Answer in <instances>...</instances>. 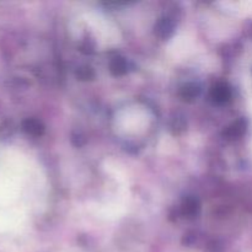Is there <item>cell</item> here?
<instances>
[{
  "instance_id": "1",
  "label": "cell",
  "mask_w": 252,
  "mask_h": 252,
  "mask_svg": "<svg viewBox=\"0 0 252 252\" xmlns=\"http://www.w3.org/2000/svg\"><path fill=\"white\" fill-rule=\"evenodd\" d=\"M155 34H157L159 38L166 39L169 37H171V34L175 31V22L174 20L170 19V17L164 16L159 20V21L155 24Z\"/></svg>"
},
{
  "instance_id": "2",
  "label": "cell",
  "mask_w": 252,
  "mask_h": 252,
  "mask_svg": "<svg viewBox=\"0 0 252 252\" xmlns=\"http://www.w3.org/2000/svg\"><path fill=\"white\" fill-rule=\"evenodd\" d=\"M211 97L218 105H223V103L228 102L231 97V90L226 84L219 83L212 88Z\"/></svg>"
},
{
  "instance_id": "3",
  "label": "cell",
  "mask_w": 252,
  "mask_h": 252,
  "mask_svg": "<svg viewBox=\"0 0 252 252\" xmlns=\"http://www.w3.org/2000/svg\"><path fill=\"white\" fill-rule=\"evenodd\" d=\"M199 209H201V204L196 197L191 196L185 198L184 203H182V211H184L185 216H187L189 218H193L199 213Z\"/></svg>"
},
{
  "instance_id": "4",
  "label": "cell",
  "mask_w": 252,
  "mask_h": 252,
  "mask_svg": "<svg viewBox=\"0 0 252 252\" xmlns=\"http://www.w3.org/2000/svg\"><path fill=\"white\" fill-rule=\"evenodd\" d=\"M110 70L113 75H125L128 71L127 61L122 57H115L110 63Z\"/></svg>"
},
{
  "instance_id": "5",
  "label": "cell",
  "mask_w": 252,
  "mask_h": 252,
  "mask_svg": "<svg viewBox=\"0 0 252 252\" xmlns=\"http://www.w3.org/2000/svg\"><path fill=\"white\" fill-rule=\"evenodd\" d=\"M201 94V88L197 84H187V85L182 86L181 91H180V96L184 98L185 101H193L197 98Z\"/></svg>"
},
{
  "instance_id": "6",
  "label": "cell",
  "mask_w": 252,
  "mask_h": 252,
  "mask_svg": "<svg viewBox=\"0 0 252 252\" xmlns=\"http://www.w3.org/2000/svg\"><path fill=\"white\" fill-rule=\"evenodd\" d=\"M246 130V123L244 122L243 120H239L236 121L235 123L228 127V129L224 132V135L229 139H234V138H238L241 137L244 134V132Z\"/></svg>"
},
{
  "instance_id": "7",
  "label": "cell",
  "mask_w": 252,
  "mask_h": 252,
  "mask_svg": "<svg viewBox=\"0 0 252 252\" xmlns=\"http://www.w3.org/2000/svg\"><path fill=\"white\" fill-rule=\"evenodd\" d=\"M25 129L30 133V134L33 135H41L43 133L44 127L39 121L37 120H29L25 123Z\"/></svg>"
},
{
  "instance_id": "8",
  "label": "cell",
  "mask_w": 252,
  "mask_h": 252,
  "mask_svg": "<svg viewBox=\"0 0 252 252\" xmlns=\"http://www.w3.org/2000/svg\"><path fill=\"white\" fill-rule=\"evenodd\" d=\"M76 75L80 80H90V79L94 78V71L90 66H81L76 71Z\"/></svg>"
}]
</instances>
